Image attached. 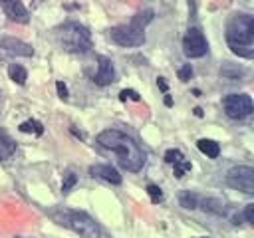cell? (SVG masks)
<instances>
[{
	"label": "cell",
	"instance_id": "1",
	"mask_svg": "<svg viewBox=\"0 0 254 238\" xmlns=\"http://www.w3.org/2000/svg\"><path fill=\"white\" fill-rule=\"evenodd\" d=\"M95 141H97L101 147H105V149L117 153L119 165H121L125 171L137 173V171L143 169V165H145V153H143V149L135 143V139L129 137L127 133H123V131H119V129H105V131H101V133L95 137Z\"/></svg>",
	"mask_w": 254,
	"mask_h": 238
},
{
	"label": "cell",
	"instance_id": "2",
	"mask_svg": "<svg viewBox=\"0 0 254 238\" xmlns=\"http://www.w3.org/2000/svg\"><path fill=\"white\" fill-rule=\"evenodd\" d=\"M228 48L246 60L254 58V18L250 14H234L226 24Z\"/></svg>",
	"mask_w": 254,
	"mask_h": 238
},
{
	"label": "cell",
	"instance_id": "3",
	"mask_svg": "<svg viewBox=\"0 0 254 238\" xmlns=\"http://www.w3.org/2000/svg\"><path fill=\"white\" fill-rule=\"evenodd\" d=\"M153 20V10H143L129 24H121L109 30L111 40L123 48H137L145 44V26Z\"/></svg>",
	"mask_w": 254,
	"mask_h": 238
},
{
	"label": "cell",
	"instance_id": "4",
	"mask_svg": "<svg viewBox=\"0 0 254 238\" xmlns=\"http://www.w3.org/2000/svg\"><path fill=\"white\" fill-rule=\"evenodd\" d=\"M52 218H54L58 224H62V226L69 228L71 232L79 234L81 238H99V234H101L97 222H95L89 214H85V212H81V210L58 208V210L52 212Z\"/></svg>",
	"mask_w": 254,
	"mask_h": 238
},
{
	"label": "cell",
	"instance_id": "5",
	"mask_svg": "<svg viewBox=\"0 0 254 238\" xmlns=\"http://www.w3.org/2000/svg\"><path fill=\"white\" fill-rule=\"evenodd\" d=\"M56 38L69 54H85L91 48V32L79 22H65L56 30Z\"/></svg>",
	"mask_w": 254,
	"mask_h": 238
},
{
	"label": "cell",
	"instance_id": "6",
	"mask_svg": "<svg viewBox=\"0 0 254 238\" xmlns=\"http://www.w3.org/2000/svg\"><path fill=\"white\" fill-rule=\"evenodd\" d=\"M222 107H224V113L230 119H244L254 111L252 97L246 95V93H230V95H226L222 99Z\"/></svg>",
	"mask_w": 254,
	"mask_h": 238
},
{
	"label": "cell",
	"instance_id": "7",
	"mask_svg": "<svg viewBox=\"0 0 254 238\" xmlns=\"http://www.w3.org/2000/svg\"><path fill=\"white\" fill-rule=\"evenodd\" d=\"M226 182L232 188H238V190H242L246 194H252L254 192V169L248 167V165L232 167L226 173Z\"/></svg>",
	"mask_w": 254,
	"mask_h": 238
},
{
	"label": "cell",
	"instance_id": "8",
	"mask_svg": "<svg viewBox=\"0 0 254 238\" xmlns=\"http://www.w3.org/2000/svg\"><path fill=\"white\" fill-rule=\"evenodd\" d=\"M208 52V42L198 28H189L183 38V54L187 58H202Z\"/></svg>",
	"mask_w": 254,
	"mask_h": 238
},
{
	"label": "cell",
	"instance_id": "9",
	"mask_svg": "<svg viewBox=\"0 0 254 238\" xmlns=\"http://www.w3.org/2000/svg\"><path fill=\"white\" fill-rule=\"evenodd\" d=\"M0 8L8 16V20H12L16 24H28V20H30V14L20 0H0Z\"/></svg>",
	"mask_w": 254,
	"mask_h": 238
},
{
	"label": "cell",
	"instance_id": "10",
	"mask_svg": "<svg viewBox=\"0 0 254 238\" xmlns=\"http://www.w3.org/2000/svg\"><path fill=\"white\" fill-rule=\"evenodd\" d=\"M0 50L10 54V56H22V58H32L34 56V48L18 38H2L0 40Z\"/></svg>",
	"mask_w": 254,
	"mask_h": 238
},
{
	"label": "cell",
	"instance_id": "11",
	"mask_svg": "<svg viewBox=\"0 0 254 238\" xmlns=\"http://www.w3.org/2000/svg\"><path fill=\"white\" fill-rule=\"evenodd\" d=\"M93 81L97 85H109L115 81V67H113V61L99 56L97 58V71L93 75Z\"/></svg>",
	"mask_w": 254,
	"mask_h": 238
},
{
	"label": "cell",
	"instance_id": "12",
	"mask_svg": "<svg viewBox=\"0 0 254 238\" xmlns=\"http://www.w3.org/2000/svg\"><path fill=\"white\" fill-rule=\"evenodd\" d=\"M89 175L97 177V178H101L105 182H111V184H121V175L111 165H91L89 167Z\"/></svg>",
	"mask_w": 254,
	"mask_h": 238
},
{
	"label": "cell",
	"instance_id": "13",
	"mask_svg": "<svg viewBox=\"0 0 254 238\" xmlns=\"http://www.w3.org/2000/svg\"><path fill=\"white\" fill-rule=\"evenodd\" d=\"M14 153H16V141L8 133L0 131V161L10 159Z\"/></svg>",
	"mask_w": 254,
	"mask_h": 238
},
{
	"label": "cell",
	"instance_id": "14",
	"mask_svg": "<svg viewBox=\"0 0 254 238\" xmlns=\"http://www.w3.org/2000/svg\"><path fill=\"white\" fill-rule=\"evenodd\" d=\"M196 147H198V151H200L202 155H206L208 159H216V157L220 155V145H218L216 141H212V139H198V141H196Z\"/></svg>",
	"mask_w": 254,
	"mask_h": 238
},
{
	"label": "cell",
	"instance_id": "15",
	"mask_svg": "<svg viewBox=\"0 0 254 238\" xmlns=\"http://www.w3.org/2000/svg\"><path fill=\"white\" fill-rule=\"evenodd\" d=\"M220 75H222L224 79H230V81H236V79H240V77L244 75V69H242L240 65H236V63H230V61H224V63H222V67H220Z\"/></svg>",
	"mask_w": 254,
	"mask_h": 238
},
{
	"label": "cell",
	"instance_id": "16",
	"mask_svg": "<svg viewBox=\"0 0 254 238\" xmlns=\"http://www.w3.org/2000/svg\"><path fill=\"white\" fill-rule=\"evenodd\" d=\"M206 212H212V214H218V216H224L226 214V208H224V202L218 200V198H204L202 202H198Z\"/></svg>",
	"mask_w": 254,
	"mask_h": 238
},
{
	"label": "cell",
	"instance_id": "17",
	"mask_svg": "<svg viewBox=\"0 0 254 238\" xmlns=\"http://www.w3.org/2000/svg\"><path fill=\"white\" fill-rule=\"evenodd\" d=\"M8 75H10V79H12L14 83H18V85H24L26 79H28V71H26L22 65H18V63H10V65H8Z\"/></svg>",
	"mask_w": 254,
	"mask_h": 238
},
{
	"label": "cell",
	"instance_id": "18",
	"mask_svg": "<svg viewBox=\"0 0 254 238\" xmlns=\"http://www.w3.org/2000/svg\"><path fill=\"white\" fill-rule=\"evenodd\" d=\"M179 202H181V206L183 208H187V210H192V208H196L198 206V196L194 194V192H190V190H183L181 194H179Z\"/></svg>",
	"mask_w": 254,
	"mask_h": 238
},
{
	"label": "cell",
	"instance_id": "19",
	"mask_svg": "<svg viewBox=\"0 0 254 238\" xmlns=\"http://www.w3.org/2000/svg\"><path fill=\"white\" fill-rule=\"evenodd\" d=\"M22 133H34V135H42L44 133V127H42V123L40 121H36V119H28V121H24V123H20V127H18Z\"/></svg>",
	"mask_w": 254,
	"mask_h": 238
},
{
	"label": "cell",
	"instance_id": "20",
	"mask_svg": "<svg viewBox=\"0 0 254 238\" xmlns=\"http://www.w3.org/2000/svg\"><path fill=\"white\" fill-rule=\"evenodd\" d=\"M75 184H77V177H75V175H73L71 171H67V173L64 175V182H62V192H64V194H67V192H69V190H71V188H73Z\"/></svg>",
	"mask_w": 254,
	"mask_h": 238
},
{
	"label": "cell",
	"instance_id": "21",
	"mask_svg": "<svg viewBox=\"0 0 254 238\" xmlns=\"http://www.w3.org/2000/svg\"><path fill=\"white\" fill-rule=\"evenodd\" d=\"M147 194H149L153 204H159L163 200V192H161V188L157 184H147Z\"/></svg>",
	"mask_w": 254,
	"mask_h": 238
},
{
	"label": "cell",
	"instance_id": "22",
	"mask_svg": "<svg viewBox=\"0 0 254 238\" xmlns=\"http://www.w3.org/2000/svg\"><path fill=\"white\" fill-rule=\"evenodd\" d=\"M185 157H183V153L179 151V149H169L167 153H165V161L169 163V165H175V163H179V161H183Z\"/></svg>",
	"mask_w": 254,
	"mask_h": 238
},
{
	"label": "cell",
	"instance_id": "23",
	"mask_svg": "<svg viewBox=\"0 0 254 238\" xmlns=\"http://www.w3.org/2000/svg\"><path fill=\"white\" fill-rule=\"evenodd\" d=\"M187 171H190V163H189V161L183 159V161L175 163V177H177V178H183Z\"/></svg>",
	"mask_w": 254,
	"mask_h": 238
},
{
	"label": "cell",
	"instance_id": "24",
	"mask_svg": "<svg viewBox=\"0 0 254 238\" xmlns=\"http://www.w3.org/2000/svg\"><path fill=\"white\" fill-rule=\"evenodd\" d=\"M119 99H121V101H127V99H131V101H141V95H139L135 89H123V91L119 93Z\"/></svg>",
	"mask_w": 254,
	"mask_h": 238
},
{
	"label": "cell",
	"instance_id": "25",
	"mask_svg": "<svg viewBox=\"0 0 254 238\" xmlns=\"http://www.w3.org/2000/svg\"><path fill=\"white\" fill-rule=\"evenodd\" d=\"M192 77V65L190 63H185L181 69H179V79L181 81H189Z\"/></svg>",
	"mask_w": 254,
	"mask_h": 238
},
{
	"label": "cell",
	"instance_id": "26",
	"mask_svg": "<svg viewBox=\"0 0 254 238\" xmlns=\"http://www.w3.org/2000/svg\"><path fill=\"white\" fill-rule=\"evenodd\" d=\"M244 218H246V222H248V224H252V222H254V204H252V202L244 206Z\"/></svg>",
	"mask_w": 254,
	"mask_h": 238
},
{
	"label": "cell",
	"instance_id": "27",
	"mask_svg": "<svg viewBox=\"0 0 254 238\" xmlns=\"http://www.w3.org/2000/svg\"><path fill=\"white\" fill-rule=\"evenodd\" d=\"M56 89H58V95H60L62 99H67V87H65L64 81H58V83H56Z\"/></svg>",
	"mask_w": 254,
	"mask_h": 238
},
{
	"label": "cell",
	"instance_id": "28",
	"mask_svg": "<svg viewBox=\"0 0 254 238\" xmlns=\"http://www.w3.org/2000/svg\"><path fill=\"white\" fill-rule=\"evenodd\" d=\"M157 85H159V89H161V91H165V93H167V81H165V77H157Z\"/></svg>",
	"mask_w": 254,
	"mask_h": 238
},
{
	"label": "cell",
	"instance_id": "29",
	"mask_svg": "<svg viewBox=\"0 0 254 238\" xmlns=\"http://www.w3.org/2000/svg\"><path fill=\"white\" fill-rule=\"evenodd\" d=\"M165 105H167V107L173 105V97H171V95H165Z\"/></svg>",
	"mask_w": 254,
	"mask_h": 238
},
{
	"label": "cell",
	"instance_id": "30",
	"mask_svg": "<svg viewBox=\"0 0 254 238\" xmlns=\"http://www.w3.org/2000/svg\"><path fill=\"white\" fill-rule=\"evenodd\" d=\"M194 115H196V117H202V109H200V107H194Z\"/></svg>",
	"mask_w": 254,
	"mask_h": 238
},
{
	"label": "cell",
	"instance_id": "31",
	"mask_svg": "<svg viewBox=\"0 0 254 238\" xmlns=\"http://www.w3.org/2000/svg\"><path fill=\"white\" fill-rule=\"evenodd\" d=\"M189 4H190V6H192V4H194V0H189Z\"/></svg>",
	"mask_w": 254,
	"mask_h": 238
},
{
	"label": "cell",
	"instance_id": "32",
	"mask_svg": "<svg viewBox=\"0 0 254 238\" xmlns=\"http://www.w3.org/2000/svg\"><path fill=\"white\" fill-rule=\"evenodd\" d=\"M200 238H210V236H200Z\"/></svg>",
	"mask_w": 254,
	"mask_h": 238
}]
</instances>
